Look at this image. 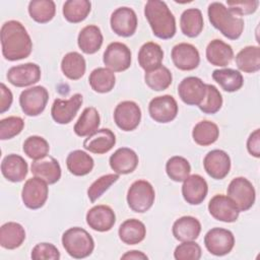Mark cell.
Segmentation results:
<instances>
[{"instance_id":"obj_5","label":"cell","mask_w":260,"mask_h":260,"mask_svg":"<svg viewBox=\"0 0 260 260\" xmlns=\"http://www.w3.org/2000/svg\"><path fill=\"white\" fill-rule=\"evenodd\" d=\"M155 192L152 185L145 180H137L131 184L127 192L129 208L137 213L146 212L154 203Z\"/></svg>"},{"instance_id":"obj_18","label":"cell","mask_w":260,"mask_h":260,"mask_svg":"<svg viewBox=\"0 0 260 260\" xmlns=\"http://www.w3.org/2000/svg\"><path fill=\"white\" fill-rule=\"evenodd\" d=\"M203 167L209 177L214 180H222L231 170L230 155L221 149L210 150L203 158Z\"/></svg>"},{"instance_id":"obj_2","label":"cell","mask_w":260,"mask_h":260,"mask_svg":"<svg viewBox=\"0 0 260 260\" xmlns=\"http://www.w3.org/2000/svg\"><path fill=\"white\" fill-rule=\"evenodd\" d=\"M144 15L156 38L169 40L176 35V18L166 2L160 0L147 1L144 6Z\"/></svg>"},{"instance_id":"obj_1","label":"cell","mask_w":260,"mask_h":260,"mask_svg":"<svg viewBox=\"0 0 260 260\" xmlns=\"http://www.w3.org/2000/svg\"><path fill=\"white\" fill-rule=\"evenodd\" d=\"M2 55L8 61H17L27 58L32 50L31 39L17 20H8L1 26L0 31Z\"/></svg>"},{"instance_id":"obj_3","label":"cell","mask_w":260,"mask_h":260,"mask_svg":"<svg viewBox=\"0 0 260 260\" xmlns=\"http://www.w3.org/2000/svg\"><path fill=\"white\" fill-rule=\"evenodd\" d=\"M208 19L213 27L230 40H238L244 30L243 18L232 13L221 2H212L207 8Z\"/></svg>"},{"instance_id":"obj_24","label":"cell","mask_w":260,"mask_h":260,"mask_svg":"<svg viewBox=\"0 0 260 260\" xmlns=\"http://www.w3.org/2000/svg\"><path fill=\"white\" fill-rule=\"evenodd\" d=\"M1 173L6 180L18 183L25 179L28 173V166L21 155L10 153L2 159Z\"/></svg>"},{"instance_id":"obj_45","label":"cell","mask_w":260,"mask_h":260,"mask_svg":"<svg viewBox=\"0 0 260 260\" xmlns=\"http://www.w3.org/2000/svg\"><path fill=\"white\" fill-rule=\"evenodd\" d=\"M222 106V95L219 90L212 84H206V93L198 106L201 112L204 114H215L217 113Z\"/></svg>"},{"instance_id":"obj_52","label":"cell","mask_w":260,"mask_h":260,"mask_svg":"<svg viewBox=\"0 0 260 260\" xmlns=\"http://www.w3.org/2000/svg\"><path fill=\"white\" fill-rule=\"evenodd\" d=\"M13 95L11 90L2 82L0 84V113L3 114L8 111L12 105Z\"/></svg>"},{"instance_id":"obj_36","label":"cell","mask_w":260,"mask_h":260,"mask_svg":"<svg viewBox=\"0 0 260 260\" xmlns=\"http://www.w3.org/2000/svg\"><path fill=\"white\" fill-rule=\"evenodd\" d=\"M212 78L219 86L228 92H234L242 88L244 78L240 71L232 68L216 69L212 72Z\"/></svg>"},{"instance_id":"obj_37","label":"cell","mask_w":260,"mask_h":260,"mask_svg":"<svg viewBox=\"0 0 260 260\" xmlns=\"http://www.w3.org/2000/svg\"><path fill=\"white\" fill-rule=\"evenodd\" d=\"M236 64L239 70L246 73H255L260 70V48L247 46L236 55Z\"/></svg>"},{"instance_id":"obj_29","label":"cell","mask_w":260,"mask_h":260,"mask_svg":"<svg viewBox=\"0 0 260 260\" xmlns=\"http://www.w3.org/2000/svg\"><path fill=\"white\" fill-rule=\"evenodd\" d=\"M104 37L99 26L89 24L84 26L78 34L77 45L79 49L85 54L96 53L103 45Z\"/></svg>"},{"instance_id":"obj_14","label":"cell","mask_w":260,"mask_h":260,"mask_svg":"<svg viewBox=\"0 0 260 260\" xmlns=\"http://www.w3.org/2000/svg\"><path fill=\"white\" fill-rule=\"evenodd\" d=\"M82 103L83 96L80 93H74L68 100L56 99L51 108L53 120L61 125L69 124L76 116Z\"/></svg>"},{"instance_id":"obj_53","label":"cell","mask_w":260,"mask_h":260,"mask_svg":"<svg viewBox=\"0 0 260 260\" xmlns=\"http://www.w3.org/2000/svg\"><path fill=\"white\" fill-rule=\"evenodd\" d=\"M121 259H134V260H139V259H148V257L146 256V254H144L141 251L138 250H132V251H128L125 254H123L121 256Z\"/></svg>"},{"instance_id":"obj_13","label":"cell","mask_w":260,"mask_h":260,"mask_svg":"<svg viewBox=\"0 0 260 260\" xmlns=\"http://www.w3.org/2000/svg\"><path fill=\"white\" fill-rule=\"evenodd\" d=\"M150 118L157 123H169L178 115V104L174 96L164 94L153 98L148 105Z\"/></svg>"},{"instance_id":"obj_10","label":"cell","mask_w":260,"mask_h":260,"mask_svg":"<svg viewBox=\"0 0 260 260\" xmlns=\"http://www.w3.org/2000/svg\"><path fill=\"white\" fill-rule=\"evenodd\" d=\"M103 62L106 68L113 72L125 71L131 65V51L125 44L113 42L106 48Z\"/></svg>"},{"instance_id":"obj_43","label":"cell","mask_w":260,"mask_h":260,"mask_svg":"<svg viewBox=\"0 0 260 260\" xmlns=\"http://www.w3.org/2000/svg\"><path fill=\"white\" fill-rule=\"evenodd\" d=\"M166 172L168 177L174 182H183L190 175L191 166L185 157L174 155L168 159Z\"/></svg>"},{"instance_id":"obj_46","label":"cell","mask_w":260,"mask_h":260,"mask_svg":"<svg viewBox=\"0 0 260 260\" xmlns=\"http://www.w3.org/2000/svg\"><path fill=\"white\" fill-rule=\"evenodd\" d=\"M119 179L118 174H107L96 179L87 189V196L91 203H94L114 183Z\"/></svg>"},{"instance_id":"obj_19","label":"cell","mask_w":260,"mask_h":260,"mask_svg":"<svg viewBox=\"0 0 260 260\" xmlns=\"http://www.w3.org/2000/svg\"><path fill=\"white\" fill-rule=\"evenodd\" d=\"M174 65L183 71L194 70L200 63V55L195 46L189 43H180L173 47L171 53Z\"/></svg>"},{"instance_id":"obj_31","label":"cell","mask_w":260,"mask_h":260,"mask_svg":"<svg viewBox=\"0 0 260 260\" xmlns=\"http://www.w3.org/2000/svg\"><path fill=\"white\" fill-rule=\"evenodd\" d=\"M118 235L124 244L136 245L144 240L146 236V228L139 219L130 218L120 224Z\"/></svg>"},{"instance_id":"obj_51","label":"cell","mask_w":260,"mask_h":260,"mask_svg":"<svg viewBox=\"0 0 260 260\" xmlns=\"http://www.w3.org/2000/svg\"><path fill=\"white\" fill-rule=\"evenodd\" d=\"M248 152L258 158L260 157V129L254 130L248 137L247 140Z\"/></svg>"},{"instance_id":"obj_44","label":"cell","mask_w":260,"mask_h":260,"mask_svg":"<svg viewBox=\"0 0 260 260\" xmlns=\"http://www.w3.org/2000/svg\"><path fill=\"white\" fill-rule=\"evenodd\" d=\"M22 150L27 157L34 160H37L48 155L50 150V145L44 137L38 136V135H31L24 140L22 145Z\"/></svg>"},{"instance_id":"obj_41","label":"cell","mask_w":260,"mask_h":260,"mask_svg":"<svg viewBox=\"0 0 260 260\" xmlns=\"http://www.w3.org/2000/svg\"><path fill=\"white\" fill-rule=\"evenodd\" d=\"M28 13L36 22L47 23L55 16V2L52 0H32L28 3Z\"/></svg>"},{"instance_id":"obj_12","label":"cell","mask_w":260,"mask_h":260,"mask_svg":"<svg viewBox=\"0 0 260 260\" xmlns=\"http://www.w3.org/2000/svg\"><path fill=\"white\" fill-rule=\"evenodd\" d=\"M110 24L112 30L123 38H129L136 31L138 20L135 11L130 7H119L111 15Z\"/></svg>"},{"instance_id":"obj_42","label":"cell","mask_w":260,"mask_h":260,"mask_svg":"<svg viewBox=\"0 0 260 260\" xmlns=\"http://www.w3.org/2000/svg\"><path fill=\"white\" fill-rule=\"evenodd\" d=\"M144 81L150 89L161 91L171 85L173 81V75L169 68L160 65L153 70L146 71L144 74Z\"/></svg>"},{"instance_id":"obj_4","label":"cell","mask_w":260,"mask_h":260,"mask_svg":"<svg viewBox=\"0 0 260 260\" xmlns=\"http://www.w3.org/2000/svg\"><path fill=\"white\" fill-rule=\"evenodd\" d=\"M62 245L69 256L75 259L88 257L94 249V241L87 231L79 226L66 230L62 235Z\"/></svg>"},{"instance_id":"obj_48","label":"cell","mask_w":260,"mask_h":260,"mask_svg":"<svg viewBox=\"0 0 260 260\" xmlns=\"http://www.w3.org/2000/svg\"><path fill=\"white\" fill-rule=\"evenodd\" d=\"M201 255V247L194 241L182 242L174 251V257L176 260H199Z\"/></svg>"},{"instance_id":"obj_16","label":"cell","mask_w":260,"mask_h":260,"mask_svg":"<svg viewBox=\"0 0 260 260\" xmlns=\"http://www.w3.org/2000/svg\"><path fill=\"white\" fill-rule=\"evenodd\" d=\"M206 93V84L196 76L185 77L178 85V94L183 103L199 106Z\"/></svg>"},{"instance_id":"obj_34","label":"cell","mask_w":260,"mask_h":260,"mask_svg":"<svg viewBox=\"0 0 260 260\" xmlns=\"http://www.w3.org/2000/svg\"><path fill=\"white\" fill-rule=\"evenodd\" d=\"M61 70L63 74L70 80L80 79L86 70V62L84 57L78 52L67 53L62 58Z\"/></svg>"},{"instance_id":"obj_8","label":"cell","mask_w":260,"mask_h":260,"mask_svg":"<svg viewBox=\"0 0 260 260\" xmlns=\"http://www.w3.org/2000/svg\"><path fill=\"white\" fill-rule=\"evenodd\" d=\"M48 194V183L35 176L25 181L21 190V199L27 208L39 209L45 205Z\"/></svg>"},{"instance_id":"obj_21","label":"cell","mask_w":260,"mask_h":260,"mask_svg":"<svg viewBox=\"0 0 260 260\" xmlns=\"http://www.w3.org/2000/svg\"><path fill=\"white\" fill-rule=\"evenodd\" d=\"M208 192L205 179L197 174L189 175L182 185V195L185 201L191 205H199L204 201Z\"/></svg>"},{"instance_id":"obj_33","label":"cell","mask_w":260,"mask_h":260,"mask_svg":"<svg viewBox=\"0 0 260 260\" xmlns=\"http://www.w3.org/2000/svg\"><path fill=\"white\" fill-rule=\"evenodd\" d=\"M66 166L68 171L77 177H82L89 174L94 166L93 158L85 151L76 149L67 155Z\"/></svg>"},{"instance_id":"obj_23","label":"cell","mask_w":260,"mask_h":260,"mask_svg":"<svg viewBox=\"0 0 260 260\" xmlns=\"http://www.w3.org/2000/svg\"><path fill=\"white\" fill-rule=\"evenodd\" d=\"M138 162L137 153L129 147L118 148L109 159L111 169L118 175H127L134 172Z\"/></svg>"},{"instance_id":"obj_26","label":"cell","mask_w":260,"mask_h":260,"mask_svg":"<svg viewBox=\"0 0 260 260\" xmlns=\"http://www.w3.org/2000/svg\"><path fill=\"white\" fill-rule=\"evenodd\" d=\"M172 232L175 239L180 242L195 241L201 233V223L194 216H181L175 220Z\"/></svg>"},{"instance_id":"obj_7","label":"cell","mask_w":260,"mask_h":260,"mask_svg":"<svg viewBox=\"0 0 260 260\" xmlns=\"http://www.w3.org/2000/svg\"><path fill=\"white\" fill-rule=\"evenodd\" d=\"M49 92L46 87L37 85L24 89L19 95V106L22 112L29 117L39 116L46 109Z\"/></svg>"},{"instance_id":"obj_32","label":"cell","mask_w":260,"mask_h":260,"mask_svg":"<svg viewBox=\"0 0 260 260\" xmlns=\"http://www.w3.org/2000/svg\"><path fill=\"white\" fill-rule=\"evenodd\" d=\"M204 26L202 12L198 8H188L183 11L180 17L182 32L188 38L198 37Z\"/></svg>"},{"instance_id":"obj_39","label":"cell","mask_w":260,"mask_h":260,"mask_svg":"<svg viewBox=\"0 0 260 260\" xmlns=\"http://www.w3.org/2000/svg\"><path fill=\"white\" fill-rule=\"evenodd\" d=\"M219 136L218 126L211 121L202 120L198 122L192 131V138L195 143L201 146H207L214 143Z\"/></svg>"},{"instance_id":"obj_30","label":"cell","mask_w":260,"mask_h":260,"mask_svg":"<svg viewBox=\"0 0 260 260\" xmlns=\"http://www.w3.org/2000/svg\"><path fill=\"white\" fill-rule=\"evenodd\" d=\"M25 240L24 228L14 221H8L0 228V245L7 250H14Z\"/></svg>"},{"instance_id":"obj_38","label":"cell","mask_w":260,"mask_h":260,"mask_svg":"<svg viewBox=\"0 0 260 260\" xmlns=\"http://www.w3.org/2000/svg\"><path fill=\"white\" fill-rule=\"evenodd\" d=\"M88 82L95 92L107 93L114 88L116 76L112 70L106 67H98L89 74Z\"/></svg>"},{"instance_id":"obj_27","label":"cell","mask_w":260,"mask_h":260,"mask_svg":"<svg viewBox=\"0 0 260 260\" xmlns=\"http://www.w3.org/2000/svg\"><path fill=\"white\" fill-rule=\"evenodd\" d=\"M233 57V48L221 40L214 39L206 47V59L213 66L225 67L231 63Z\"/></svg>"},{"instance_id":"obj_15","label":"cell","mask_w":260,"mask_h":260,"mask_svg":"<svg viewBox=\"0 0 260 260\" xmlns=\"http://www.w3.org/2000/svg\"><path fill=\"white\" fill-rule=\"evenodd\" d=\"M6 78L16 87H25L36 84L41 79V68L36 63H25L12 66L8 69Z\"/></svg>"},{"instance_id":"obj_47","label":"cell","mask_w":260,"mask_h":260,"mask_svg":"<svg viewBox=\"0 0 260 260\" xmlns=\"http://www.w3.org/2000/svg\"><path fill=\"white\" fill-rule=\"evenodd\" d=\"M24 127V121L18 116H9L0 121V139L7 140L18 135Z\"/></svg>"},{"instance_id":"obj_49","label":"cell","mask_w":260,"mask_h":260,"mask_svg":"<svg viewBox=\"0 0 260 260\" xmlns=\"http://www.w3.org/2000/svg\"><path fill=\"white\" fill-rule=\"evenodd\" d=\"M30 257L34 260H59L60 252L51 243H39L32 248Z\"/></svg>"},{"instance_id":"obj_28","label":"cell","mask_w":260,"mask_h":260,"mask_svg":"<svg viewBox=\"0 0 260 260\" xmlns=\"http://www.w3.org/2000/svg\"><path fill=\"white\" fill-rule=\"evenodd\" d=\"M137 59L140 67L145 72L150 71L161 65L164 60V51L158 44L154 42H147L140 47Z\"/></svg>"},{"instance_id":"obj_50","label":"cell","mask_w":260,"mask_h":260,"mask_svg":"<svg viewBox=\"0 0 260 260\" xmlns=\"http://www.w3.org/2000/svg\"><path fill=\"white\" fill-rule=\"evenodd\" d=\"M226 5L232 13H234L237 16H243L253 14L259 6V1H228Z\"/></svg>"},{"instance_id":"obj_6","label":"cell","mask_w":260,"mask_h":260,"mask_svg":"<svg viewBox=\"0 0 260 260\" xmlns=\"http://www.w3.org/2000/svg\"><path fill=\"white\" fill-rule=\"evenodd\" d=\"M228 196L234 201L241 211L249 210L256 199V192L253 184L245 177L234 178L228 187Z\"/></svg>"},{"instance_id":"obj_22","label":"cell","mask_w":260,"mask_h":260,"mask_svg":"<svg viewBox=\"0 0 260 260\" xmlns=\"http://www.w3.org/2000/svg\"><path fill=\"white\" fill-rule=\"evenodd\" d=\"M116 144V136L109 128L95 130L83 141V147L89 152L104 154L110 151Z\"/></svg>"},{"instance_id":"obj_17","label":"cell","mask_w":260,"mask_h":260,"mask_svg":"<svg viewBox=\"0 0 260 260\" xmlns=\"http://www.w3.org/2000/svg\"><path fill=\"white\" fill-rule=\"evenodd\" d=\"M208 211L213 218L223 222H235L240 214L234 201L222 194H216L210 199Z\"/></svg>"},{"instance_id":"obj_40","label":"cell","mask_w":260,"mask_h":260,"mask_svg":"<svg viewBox=\"0 0 260 260\" xmlns=\"http://www.w3.org/2000/svg\"><path fill=\"white\" fill-rule=\"evenodd\" d=\"M91 10V3L88 0H68L63 4V16L71 23L83 21Z\"/></svg>"},{"instance_id":"obj_20","label":"cell","mask_w":260,"mask_h":260,"mask_svg":"<svg viewBox=\"0 0 260 260\" xmlns=\"http://www.w3.org/2000/svg\"><path fill=\"white\" fill-rule=\"evenodd\" d=\"M87 225L96 232H108L116 222V214L109 205H95L91 207L85 216Z\"/></svg>"},{"instance_id":"obj_9","label":"cell","mask_w":260,"mask_h":260,"mask_svg":"<svg viewBox=\"0 0 260 260\" xmlns=\"http://www.w3.org/2000/svg\"><path fill=\"white\" fill-rule=\"evenodd\" d=\"M204 245L207 251L214 256L229 254L235 246V236L226 229L213 228L204 236Z\"/></svg>"},{"instance_id":"obj_25","label":"cell","mask_w":260,"mask_h":260,"mask_svg":"<svg viewBox=\"0 0 260 260\" xmlns=\"http://www.w3.org/2000/svg\"><path fill=\"white\" fill-rule=\"evenodd\" d=\"M31 173L49 185L57 183L61 178V167L56 158L46 155L43 158L34 160L30 166Z\"/></svg>"},{"instance_id":"obj_35","label":"cell","mask_w":260,"mask_h":260,"mask_svg":"<svg viewBox=\"0 0 260 260\" xmlns=\"http://www.w3.org/2000/svg\"><path fill=\"white\" fill-rule=\"evenodd\" d=\"M101 118L99 111L94 107L85 108L74 125V133L79 137L88 136L99 129Z\"/></svg>"},{"instance_id":"obj_11","label":"cell","mask_w":260,"mask_h":260,"mask_svg":"<svg viewBox=\"0 0 260 260\" xmlns=\"http://www.w3.org/2000/svg\"><path fill=\"white\" fill-rule=\"evenodd\" d=\"M114 121L123 131L135 130L141 121L140 107L133 101L119 103L114 111Z\"/></svg>"}]
</instances>
